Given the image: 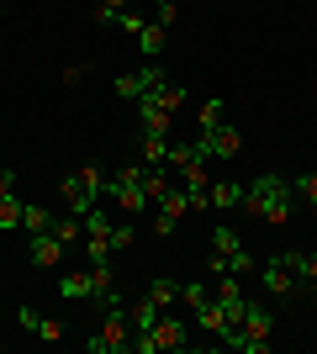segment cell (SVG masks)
I'll return each instance as SVG.
<instances>
[{"mask_svg":"<svg viewBox=\"0 0 317 354\" xmlns=\"http://www.w3.org/2000/svg\"><path fill=\"white\" fill-rule=\"evenodd\" d=\"M137 101H153V106H159V111H169V117H175V111H180V106H185V85H175V80H164V85H153L148 95H137Z\"/></svg>","mask_w":317,"mask_h":354,"instance_id":"9a60e30c","label":"cell"},{"mask_svg":"<svg viewBox=\"0 0 317 354\" xmlns=\"http://www.w3.org/2000/svg\"><path fill=\"white\" fill-rule=\"evenodd\" d=\"M48 233L69 249V243H79V238H85V222H79V212H69V217H53V227H48Z\"/></svg>","mask_w":317,"mask_h":354,"instance_id":"44dd1931","label":"cell"},{"mask_svg":"<svg viewBox=\"0 0 317 354\" xmlns=\"http://www.w3.org/2000/svg\"><path fill=\"white\" fill-rule=\"evenodd\" d=\"M153 21H159V27H175V21H180V0H159V6H153Z\"/></svg>","mask_w":317,"mask_h":354,"instance_id":"836d02e7","label":"cell"},{"mask_svg":"<svg viewBox=\"0 0 317 354\" xmlns=\"http://www.w3.org/2000/svg\"><path fill=\"white\" fill-rule=\"evenodd\" d=\"M196 148L206 153V159H238L243 153V133L227 127V122H217V127H201L196 133Z\"/></svg>","mask_w":317,"mask_h":354,"instance_id":"ba28073f","label":"cell"},{"mask_svg":"<svg viewBox=\"0 0 317 354\" xmlns=\"http://www.w3.org/2000/svg\"><path fill=\"white\" fill-rule=\"evenodd\" d=\"M180 301H185V307H191V312H196L201 301H211V291H206V286H201V281H185V286H180Z\"/></svg>","mask_w":317,"mask_h":354,"instance_id":"4dcf8cb0","label":"cell"},{"mask_svg":"<svg viewBox=\"0 0 317 354\" xmlns=\"http://www.w3.org/2000/svg\"><path fill=\"white\" fill-rule=\"evenodd\" d=\"M16 323L27 328V333H37L43 344H64V323L59 317H43V312H32V307H16Z\"/></svg>","mask_w":317,"mask_h":354,"instance_id":"7c38bea8","label":"cell"},{"mask_svg":"<svg viewBox=\"0 0 317 354\" xmlns=\"http://www.w3.org/2000/svg\"><path fill=\"white\" fill-rule=\"evenodd\" d=\"M217 122H222V101H217V95H211V101L201 106V127H217Z\"/></svg>","mask_w":317,"mask_h":354,"instance_id":"e575fe53","label":"cell"},{"mask_svg":"<svg viewBox=\"0 0 317 354\" xmlns=\"http://www.w3.org/2000/svg\"><path fill=\"white\" fill-rule=\"evenodd\" d=\"M90 270H75V275H59V296L64 301H90Z\"/></svg>","mask_w":317,"mask_h":354,"instance_id":"ac0fdd59","label":"cell"},{"mask_svg":"<svg viewBox=\"0 0 317 354\" xmlns=\"http://www.w3.org/2000/svg\"><path fill=\"white\" fill-rule=\"evenodd\" d=\"M133 238H137L133 222H111V249H133Z\"/></svg>","mask_w":317,"mask_h":354,"instance_id":"d6a6232c","label":"cell"},{"mask_svg":"<svg viewBox=\"0 0 317 354\" xmlns=\"http://www.w3.org/2000/svg\"><path fill=\"white\" fill-rule=\"evenodd\" d=\"M59 191H64V201H69V207L85 217V212H90L95 201L106 196V164H79L75 175H64Z\"/></svg>","mask_w":317,"mask_h":354,"instance_id":"3957f363","label":"cell"},{"mask_svg":"<svg viewBox=\"0 0 317 354\" xmlns=\"http://www.w3.org/2000/svg\"><path fill=\"white\" fill-rule=\"evenodd\" d=\"M185 212H191V201H185V191H175V185H169V196H164V201H159V217H175V222H180Z\"/></svg>","mask_w":317,"mask_h":354,"instance_id":"f1b7e54d","label":"cell"},{"mask_svg":"<svg viewBox=\"0 0 317 354\" xmlns=\"http://www.w3.org/2000/svg\"><path fill=\"white\" fill-rule=\"evenodd\" d=\"M85 349H90V354H127V349H133V317L122 312V301H117V307H106L101 333H95Z\"/></svg>","mask_w":317,"mask_h":354,"instance_id":"8992f818","label":"cell"},{"mask_svg":"<svg viewBox=\"0 0 317 354\" xmlns=\"http://www.w3.org/2000/svg\"><path fill=\"white\" fill-rule=\"evenodd\" d=\"M153 6H159V0H153Z\"/></svg>","mask_w":317,"mask_h":354,"instance_id":"ab89813d","label":"cell"},{"mask_svg":"<svg viewBox=\"0 0 317 354\" xmlns=\"http://www.w3.org/2000/svg\"><path fill=\"white\" fill-rule=\"evenodd\" d=\"M291 196H296V201H307V207H317V169H307V175L291 180Z\"/></svg>","mask_w":317,"mask_h":354,"instance_id":"4316f807","label":"cell"},{"mask_svg":"<svg viewBox=\"0 0 317 354\" xmlns=\"http://www.w3.org/2000/svg\"><path fill=\"white\" fill-rule=\"evenodd\" d=\"M143 196H148V207H159L169 196V175L159 169V164H143Z\"/></svg>","mask_w":317,"mask_h":354,"instance_id":"d6986e66","label":"cell"},{"mask_svg":"<svg viewBox=\"0 0 317 354\" xmlns=\"http://www.w3.org/2000/svg\"><path fill=\"white\" fill-rule=\"evenodd\" d=\"M6 191H16V169H0V196Z\"/></svg>","mask_w":317,"mask_h":354,"instance_id":"74e56055","label":"cell"},{"mask_svg":"<svg viewBox=\"0 0 317 354\" xmlns=\"http://www.w3.org/2000/svg\"><path fill=\"white\" fill-rule=\"evenodd\" d=\"M53 227V212L37 207V201H27V212H21V233H48Z\"/></svg>","mask_w":317,"mask_h":354,"instance_id":"cb8c5ba5","label":"cell"},{"mask_svg":"<svg viewBox=\"0 0 317 354\" xmlns=\"http://www.w3.org/2000/svg\"><path fill=\"white\" fill-rule=\"evenodd\" d=\"M0 16H6V0H0Z\"/></svg>","mask_w":317,"mask_h":354,"instance_id":"f35d334b","label":"cell"},{"mask_svg":"<svg viewBox=\"0 0 317 354\" xmlns=\"http://www.w3.org/2000/svg\"><path fill=\"white\" fill-rule=\"evenodd\" d=\"M211 270H217V275H249V270H254V259H249V254H243V238L233 233V227H211Z\"/></svg>","mask_w":317,"mask_h":354,"instance_id":"277c9868","label":"cell"},{"mask_svg":"<svg viewBox=\"0 0 317 354\" xmlns=\"http://www.w3.org/2000/svg\"><path fill=\"white\" fill-rule=\"evenodd\" d=\"M122 11H127V0H95V21H101V27H111Z\"/></svg>","mask_w":317,"mask_h":354,"instance_id":"1f68e13d","label":"cell"},{"mask_svg":"<svg viewBox=\"0 0 317 354\" xmlns=\"http://www.w3.org/2000/svg\"><path fill=\"white\" fill-rule=\"evenodd\" d=\"M106 196H111L122 212H148V196H143V164H127V169H117V175H106Z\"/></svg>","mask_w":317,"mask_h":354,"instance_id":"52a82bcc","label":"cell"},{"mask_svg":"<svg viewBox=\"0 0 317 354\" xmlns=\"http://www.w3.org/2000/svg\"><path fill=\"white\" fill-rule=\"evenodd\" d=\"M143 164H169V138H143Z\"/></svg>","mask_w":317,"mask_h":354,"instance_id":"f546056e","label":"cell"},{"mask_svg":"<svg viewBox=\"0 0 317 354\" xmlns=\"http://www.w3.org/2000/svg\"><path fill=\"white\" fill-rule=\"evenodd\" d=\"M111 254H117V249H111V238H106V233H85V265H101V259H111Z\"/></svg>","mask_w":317,"mask_h":354,"instance_id":"484cf974","label":"cell"},{"mask_svg":"<svg viewBox=\"0 0 317 354\" xmlns=\"http://www.w3.org/2000/svg\"><path fill=\"white\" fill-rule=\"evenodd\" d=\"M137 122H143V138H169V111H159L153 101H137Z\"/></svg>","mask_w":317,"mask_h":354,"instance_id":"2e32d148","label":"cell"},{"mask_svg":"<svg viewBox=\"0 0 317 354\" xmlns=\"http://www.w3.org/2000/svg\"><path fill=\"white\" fill-rule=\"evenodd\" d=\"M127 317H133V333H148V328H153V317H159V307H153L148 296H143V301H137V307L127 312Z\"/></svg>","mask_w":317,"mask_h":354,"instance_id":"83f0119b","label":"cell"},{"mask_svg":"<svg viewBox=\"0 0 317 354\" xmlns=\"http://www.w3.org/2000/svg\"><path fill=\"white\" fill-rule=\"evenodd\" d=\"M117 27H122V32H133V37H137V32L148 27V21H143L137 11H122V16H117Z\"/></svg>","mask_w":317,"mask_h":354,"instance_id":"d590c367","label":"cell"},{"mask_svg":"<svg viewBox=\"0 0 317 354\" xmlns=\"http://www.w3.org/2000/svg\"><path fill=\"white\" fill-rule=\"evenodd\" d=\"M185 344H191V333H185V323H180V317H169V312H159V317H153L148 333H133V349H137V354L185 349Z\"/></svg>","mask_w":317,"mask_h":354,"instance_id":"5b68a950","label":"cell"},{"mask_svg":"<svg viewBox=\"0 0 317 354\" xmlns=\"http://www.w3.org/2000/svg\"><path fill=\"white\" fill-rule=\"evenodd\" d=\"M175 227H180L175 217H153V233H159V238H175Z\"/></svg>","mask_w":317,"mask_h":354,"instance_id":"8d00e7d4","label":"cell"},{"mask_svg":"<svg viewBox=\"0 0 317 354\" xmlns=\"http://www.w3.org/2000/svg\"><path fill=\"white\" fill-rule=\"evenodd\" d=\"M259 281H265V291H270V296H280V301H296V296H302V286H296V275L286 270L280 254H270V259L259 265Z\"/></svg>","mask_w":317,"mask_h":354,"instance_id":"9c48e42d","label":"cell"},{"mask_svg":"<svg viewBox=\"0 0 317 354\" xmlns=\"http://www.w3.org/2000/svg\"><path fill=\"white\" fill-rule=\"evenodd\" d=\"M291 180H280V175H259L249 191H243V207L254 212L259 222H270V227H286V217H291Z\"/></svg>","mask_w":317,"mask_h":354,"instance_id":"6da1fadb","label":"cell"},{"mask_svg":"<svg viewBox=\"0 0 317 354\" xmlns=\"http://www.w3.org/2000/svg\"><path fill=\"white\" fill-rule=\"evenodd\" d=\"M148 301H153L159 312H164V307H175V301H180V281H169V275H159V281L148 286Z\"/></svg>","mask_w":317,"mask_h":354,"instance_id":"603a6c76","label":"cell"},{"mask_svg":"<svg viewBox=\"0 0 317 354\" xmlns=\"http://www.w3.org/2000/svg\"><path fill=\"white\" fill-rule=\"evenodd\" d=\"M90 286H95V291H90V301H95V307H117V270H111V259H101V265H90Z\"/></svg>","mask_w":317,"mask_h":354,"instance_id":"4fadbf2b","label":"cell"},{"mask_svg":"<svg viewBox=\"0 0 317 354\" xmlns=\"http://www.w3.org/2000/svg\"><path fill=\"white\" fill-rule=\"evenodd\" d=\"M280 259H286V270L296 275L302 296H317V254H307V249H286Z\"/></svg>","mask_w":317,"mask_h":354,"instance_id":"8fae6325","label":"cell"},{"mask_svg":"<svg viewBox=\"0 0 317 354\" xmlns=\"http://www.w3.org/2000/svg\"><path fill=\"white\" fill-rule=\"evenodd\" d=\"M21 212H27V201H21L16 191L0 196V233H16V227H21Z\"/></svg>","mask_w":317,"mask_h":354,"instance_id":"ffe728a7","label":"cell"},{"mask_svg":"<svg viewBox=\"0 0 317 354\" xmlns=\"http://www.w3.org/2000/svg\"><path fill=\"white\" fill-rule=\"evenodd\" d=\"M59 259H64V243H59V238H53V233H32V265H37V270H53Z\"/></svg>","mask_w":317,"mask_h":354,"instance_id":"5bb4252c","label":"cell"},{"mask_svg":"<svg viewBox=\"0 0 317 354\" xmlns=\"http://www.w3.org/2000/svg\"><path fill=\"white\" fill-rule=\"evenodd\" d=\"M169 74L159 69V59H148L143 64V69H133V74H117V95L122 101H137V95H148L153 85H164Z\"/></svg>","mask_w":317,"mask_h":354,"instance_id":"30bf717a","label":"cell"},{"mask_svg":"<svg viewBox=\"0 0 317 354\" xmlns=\"http://www.w3.org/2000/svg\"><path fill=\"white\" fill-rule=\"evenodd\" d=\"M196 323L206 328L217 344H227V333H233V323L222 317V307H217V301H201V307H196Z\"/></svg>","mask_w":317,"mask_h":354,"instance_id":"e0dca14e","label":"cell"},{"mask_svg":"<svg viewBox=\"0 0 317 354\" xmlns=\"http://www.w3.org/2000/svg\"><path fill=\"white\" fill-rule=\"evenodd\" d=\"M270 339H275V312H270V301H249V307H243V323L227 333V349L270 354Z\"/></svg>","mask_w":317,"mask_h":354,"instance_id":"7a4b0ae2","label":"cell"},{"mask_svg":"<svg viewBox=\"0 0 317 354\" xmlns=\"http://www.w3.org/2000/svg\"><path fill=\"white\" fill-rule=\"evenodd\" d=\"M243 191H249V185H238V180H217V185H211V207H238Z\"/></svg>","mask_w":317,"mask_h":354,"instance_id":"d4e9b609","label":"cell"},{"mask_svg":"<svg viewBox=\"0 0 317 354\" xmlns=\"http://www.w3.org/2000/svg\"><path fill=\"white\" fill-rule=\"evenodd\" d=\"M164 43H169V27H159V21H148V27L137 32V48H143L148 59H159V53H164Z\"/></svg>","mask_w":317,"mask_h":354,"instance_id":"7402d4cb","label":"cell"}]
</instances>
